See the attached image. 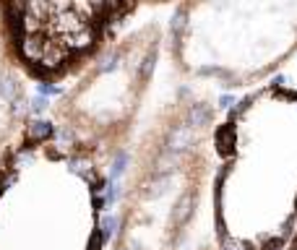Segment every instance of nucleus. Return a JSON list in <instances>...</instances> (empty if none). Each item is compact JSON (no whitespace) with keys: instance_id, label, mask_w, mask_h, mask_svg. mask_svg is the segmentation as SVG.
I'll use <instances>...</instances> for the list:
<instances>
[{"instance_id":"0eeeda50","label":"nucleus","mask_w":297,"mask_h":250,"mask_svg":"<svg viewBox=\"0 0 297 250\" xmlns=\"http://www.w3.org/2000/svg\"><path fill=\"white\" fill-rule=\"evenodd\" d=\"M219 105H222V107H229V105H235V97H222V99H219Z\"/></svg>"},{"instance_id":"f257e3e1","label":"nucleus","mask_w":297,"mask_h":250,"mask_svg":"<svg viewBox=\"0 0 297 250\" xmlns=\"http://www.w3.org/2000/svg\"><path fill=\"white\" fill-rule=\"evenodd\" d=\"M50 133H52V125L44 123V120H37V123H32L26 128V138H29V141H42V138H47Z\"/></svg>"},{"instance_id":"20e7f679","label":"nucleus","mask_w":297,"mask_h":250,"mask_svg":"<svg viewBox=\"0 0 297 250\" xmlns=\"http://www.w3.org/2000/svg\"><path fill=\"white\" fill-rule=\"evenodd\" d=\"M39 94H60V89L52 83H39Z\"/></svg>"},{"instance_id":"f03ea898","label":"nucleus","mask_w":297,"mask_h":250,"mask_svg":"<svg viewBox=\"0 0 297 250\" xmlns=\"http://www.w3.org/2000/svg\"><path fill=\"white\" fill-rule=\"evenodd\" d=\"M115 227H117V216L112 214V216H105V219H102V229H99V232H102V237H110V235H112L115 232Z\"/></svg>"},{"instance_id":"423d86ee","label":"nucleus","mask_w":297,"mask_h":250,"mask_svg":"<svg viewBox=\"0 0 297 250\" xmlns=\"http://www.w3.org/2000/svg\"><path fill=\"white\" fill-rule=\"evenodd\" d=\"M107 203H105V196H94V209H105Z\"/></svg>"},{"instance_id":"39448f33","label":"nucleus","mask_w":297,"mask_h":250,"mask_svg":"<svg viewBox=\"0 0 297 250\" xmlns=\"http://www.w3.org/2000/svg\"><path fill=\"white\" fill-rule=\"evenodd\" d=\"M44 107H47V102H44V99H34V107L32 109H34V112H42Z\"/></svg>"},{"instance_id":"7ed1b4c3","label":"nucleus","mask_w":297,"mask_h":250,"mask_svg":"<svg viewBox=\"0 0 297 250\" xmlns=\"http://www.w3.org/2000/svg\"><path fill=\"white\" fill-rule=\"evenodd\" d=\"M125 162H128V151H120V154L115 156V164H112V178H120V175H123Z\"/></svg>"}]
</instances>
